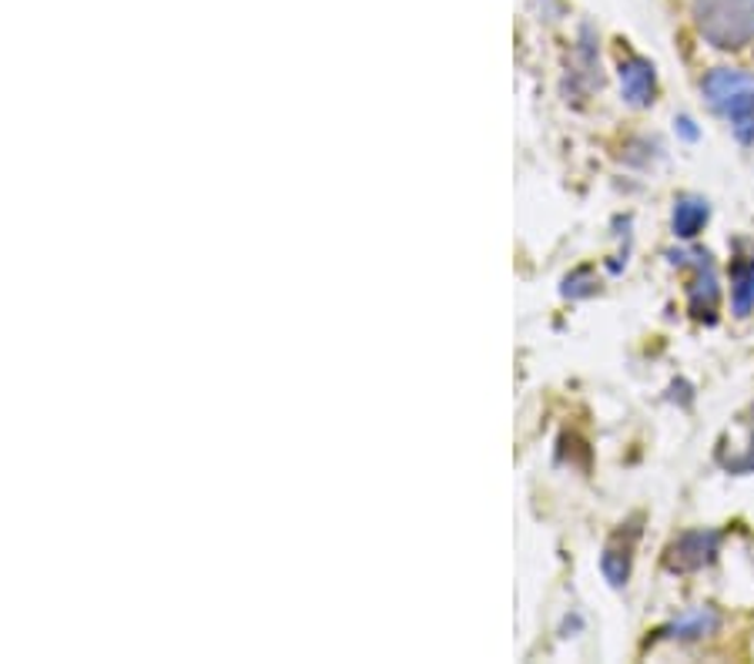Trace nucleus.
Instances as JSON below:
<instances>
[{"label":"nucleus","instance_id":"1","mask_svg":"<svg viewBox=\"0 0 754 664\" xmlns=\"http://www.w3.org/2000/svg\"><path fill=\"white\" fill-rule=\"evenodd\" d=\"M698 34L717 51H741L754 41V0H694Z\"/></svg>","mask_w":754,"mask_h":664},{"label":"nucleus","instance_id":"2","mask_svg":"<svg viewBox=\"0 0 754 664\" xmlns=\"http://www.w3.org/2000/svg\"><path fill=\"white\" fill-rule=\"evenodd\" d=\"M704 97L731 122L741 145L754 142V77L747 71L717 68L704 77Z\"/></svg>","mask_w":754,"mask_h":664},{"label":"nucleus","instance_id":"3","mask_svg":"<svg viewBox=\"0 0 754 664\" xmlns=\"http://www.w3.org/2000/svg\"><path fill=\"white\" fill-rule=\"evenodd\" d=\"M717 543H721L717 530H704V527H701V530H688V533H681V537L668 547L664 564H668V571H674V574L701 571V568H707V564L714 561Z\"/></svg>","mask_w":754,"mask_h":664},{"label":"nucleus","instance_id":"4","mask_svg":"<svg viewBox=\"0 0 754 664\" xmlns=\"http://www.w3.org/2000/svg\"><path fill=\"white\" fill-rule=\"evenodd\" d=\"M620 94L631 107H648L654 101V64L648 58H627L620 64Z\"/></svg>","mask_w":754,"mask_h":664},{"label":"nucleus","instance_id":"5","mask_svg":"<svg viewBox=\"0 0 754 664\" xmlns=\"http://www.w3.org/2000/svg\"><path fill=\"white\" fill-rule=\"evenodd\" d=\"M717 627H721V614L714 608H694V611L681 614L678 621H671L668 627H661L658 637H664V641H701V637L717 634Z\"/></svg>","mask_w":754,"mask_h":664},{"label":"nucleus","instance_id":"6","mask_svg":"<svg viewBox=\"0 0 754 664\" xmlns=\"http://www.w3.org/2000/svg\"><path fill=\"white\" fill-rule=\"evenodd\" d=\"M711 218V208L704 198H694V195H684L674 201V236L678 239H694Z\"/></svg>","mask_w":754,"mask_h":664},{"label":"nucleus","instance_id":"7","mask_svg":"<svg viewBox=\"0 0 754 664\" xmlns=\"http://www.w3.org/2000/svg\"><path fill=\"white\" fill-rule=\"evenodd\" d=\"M731 302L737 315H747L754 309V259L737 262L731 272Z\"/></svg>","mask_w":754,"mask_h":664},{"label":"nucleus","instance_id":"8","mask_svg":"<svg viewBox=\"0 0 754 664\" xmlns=\"http://www.w3.org/2000/svg\"><path fill=\"white\" fill-rule=\"evenodd\" d=\"M600 568H603V574L613 588L627 584V578H631V543H623V550L607 547V553L600 558Z\"/></svg>","mask_w":754,"mask_h":664},{"label":"nucleus","instance_id":"9","mask_svg":"<svg viewBox=\"0 0 754 664\" xmlns=\"http://www.w3.org/2000/svg\"><path fill=\"white\" fill-rule=\"evenodd\" d=\"M714 309H717V286H714V276H698V282L691 286V312L698 319H714Z\"/></svg>","mask_w":754,"mask_h":664},{"label":"nucleus","instance_id":"10","mask_svg":"<svg viewBox=\"0 0 754 664\" xmlns=\"http://www.w3.org/2000/svg\"><path fill=\"white\" fill-rule=\"evenodd\" d=\"M727 470H731V474H751V470H754V439H751V450H747L744 457L731 460Z\"/></svg>","mask_w":754,"mask_h":664}]
</instances>
